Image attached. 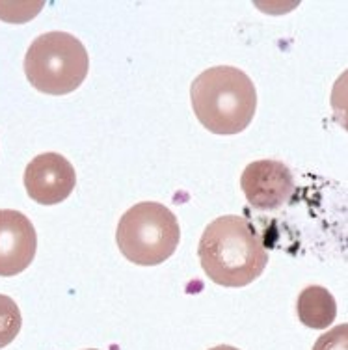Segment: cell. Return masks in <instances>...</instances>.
I'll list each match as a JSON object with an SVG mask.
<instances>
[{
  "instance_id": "1",
  "label": "cell",
  "mask_w": 348,
  "mask_h": 350,
  "mask_svg": "<svg viewBox=\"0 0 348 350\" xmlns=\"http://www.w3.org/2000/svg\"><path fill=\"white\" fill-rule=\"evenodd\" d=\"M201 267L209 280L224 287H244L261 276L268 252L252 224L237 215L211 222L198 246Z\"/></svg>"
},
{
  "instance_id": "2",
  "label": "cell",
  "mask_w": 348,
  "mask_h": 350,
  "mask_svg": "<svg viewBox=\"0 0 348 350\" xmlns=\"http://www.w3.org/2000/svg\"><path fill=\"white\" fill-rule=\"evenodd\" d=\"M190 99L196 118L215 135L242 133L252 123L257 108L252 79L231 66H216L196 77Z\"/></svg>"
},
{
  "instance_id": "3",
  "label": "cell",
  "mask_w": 348,
  "mask_h": 350,
  "mask_svg": "<svg viewBox=\"0 0 348 350\" xmlns=\"http://www.w3.org/2000/svg\"><path fill=\"white\" fill-rule=\"evenodd\" d=\"M90 69L86 47L67 32H47L36 38L25 56V73L38 92L66 95L75 92Z\"/></svg>"
},
{
  "instance_id": "4",
  "label": "cell",
  "mask_w": 348,
  "mask_h": 350,
  "mask_svg": "<svg viewBox=\"0 0 348 350\" xmlns=\"http://www.w3.org/2000/svg\"><path fill=\"white\" fill-rule=\"evenodd\" d=\"M116 241L129 261L140 267H155L174 256L181 241V229L168 207L144 202L121 216Z\"/></svg>"
},
{
  "instance_id": "5",
  "label": "cell",
  "mask_w": 348,
  "mask_h": 350,
  "mask_svg": "<svg viewBox=\"0 0 348 350\" xmlns=\"http://www.w3.org/2000/svg\"><path fill=\"white\" fill-rule=\"evenodd\" d=\"M241 187L252 207L272 211L289 202L295 192V179L283 162L257 161L242 172Z\"/></svg>"
},
{
  "instance_id": "6",
  "label": "cell",
  "mask_w": 348,
  "mask_h": 350,
  "mask_svg": "<svg viewBox=\"0 0 348 350\" xmlns=\"http://www.w3.org/2000/svg\"><path fill=\"white\" fill-rule=\"evenodd\" d=\"M77 185V174L71 162L60 153L38 155L25 170V187L34 202L56 205L66 202Z\"/></svg>"
},
{
  "instance_id": "7",
  "label": "cell",
  "mask_w": 348,
  "mask_h": 350,
  "mask_svg": "<svg viewBox=\"0 0 348 350\" xmlns=\"http://www.w3.org/2000/svg\"><path fill=\"white\" fill-rule=\"evenodd\" d=\"M38 250V235L27 216L0 209V276H17L30 267Z\"/></svg>"
},
{
  "instance_id": "8",
  "label": "cell",
  "mask_w": 348,
  "mask_h": 350,
  "mask_svg": "<svg viewBox=\"0 0 348 350\" xmlns=\"http://www.w3.org/2000/svg\"><path fill=\"white\" fill-rule=\"evenodd\" d=\"M296 311L304 326L324 330L337 317V302L328 289L321 285H309L300 293Z\"/></svg>"
},
{
  "instance_id": "9",
  "label": "cell",
  "mask_w": 348,
  "mask_h": 350,
  "mask_svg": "<svg viewBox=\"0 0 348 350\" xmlns=\"http://www.w3.org/2000/svg\"><path fill=\"white\" fill-rule=\"evenodd\" d=\"M23 326L19 306L14 298L0 295V349H4L19 336Z\"/></svg>"
},
{
  "instance_id": "10",
  "label": "cell",
  "mask_w": 348,
  "mask_h": 350,
  "mask_svg": "<svg viewBox=\"0 0 348 350\" xmlns=\"http://www.w3.org/2000/svg\"><path fill=\"white\" fill-rule=\"evenodd\" d=\"M313 350H348V324L343 323L317 339Z\"/></svg>"
},
{
  "instance_id": "11",
  "label": "cell",
  "mask_w": 348,
  "mask_h": 350,
  "mask_svg": "<svg viewBox=\"0 0 348 350\" xmlns=\"http://www.w3.org/2000/svg\"><path fill=\"white\" fill-rule=\"evenodd\" d=\"M211 350H239V349H235V347H229V345H220V347H215V349H211Z\"/></svg>"
},
{
  "instance_id": "12",
  "label": "cell",
  "mask_w": 348,
  "mask_h": 350,
  "mask_svg": "<svg viewBox=\"0 0 348 350\" xmlns=\"http://www.w3.org/2000/svg\"><path fill=\"white\" fill-rule=\"evenodd\" d=\"M90 350H95V349H90Z\"/></svg>"
}]
</instances>
